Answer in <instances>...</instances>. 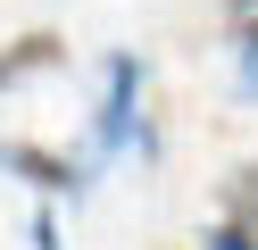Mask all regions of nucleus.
Returning a JSON list of instances; mask_svg holds the SVG:
<instances>
[{"label": "nucleus", "mask_w": 258, "mask_h": 250, "mask_svg": "<svg viewBox=\"0 0 258 250\" xmlns=\"http://www.w3.org/2000/svg\"><path fill=\"white\" fill-rule=\"evenodd\" d=\"M34 250H58V217H50V209L34 217Z\"/></svg>", "instance_id": "nucleus-7"}, {"label": "nucleus", "mask_w": 258, "mask_h": 250, "mask_svg": "<svg viewBox=\"0 0 258 250\" xmlns=\"http://www.w3.org/2000/svg\"><path fill=\"white\" fill-rule=\"evenodd\" d=\"M225 217L258 242V167H233V175H225Z\"/></svg>", "instance_id": "nucleus-4"}, {"label": "nucleus", "mask_w": 258, "mask_h": 250, "mask_svg": "<svg viewBox=\"0 0 258 250\" xmlns=\"http://www.w3.org/2000/svg\"><path fill=\"white\" fill-rule=\"evenodd\" d=\"M233 42H241V92H258V17H241Z\"/></svg>", "instance_id": "nucleus-5"}, {"label": "nucleus", "mask_w": 258, "mask_h": 250, "mask_svg": "<svg viewBox=\"0 0 258 250\" xmlns=\"http://www.w3.org/2000/svg\"><path fill=\"white\" fill-rule=\"evenodd\" d=\"M134 100H142V67L117 50V59L100 67V117H92V142H100V159H117V150H125V133H134Z\"/></svg>", "instance_id": "nucleus-1"}, {"label": "nucleus", "mask_w": 258, "mask_h": 250, "mask_svg": "<svg viewBox=\"0 0 258 250\" xmlns=\"http://www.w3.org/2000/svg\"><path fill=\"white\" fill-rule=\"evenodd\" d=\"M208 250H258V242H250V233H241V225H233V217H225V225H217V233H208Z\"/></svg>", "instance_id": "nucleus-6"}, {"label": "nucleus", "mask_w": 258, "mask_h": 250, "mask_svg": "<svg viewBox=\"0 0 258 250\" xmlns=\"http://www.w3.org/2000/svg\"><path fill=\"white\" fill-rule=\"evenodd\" d=\"M0 167H17V175L42 183V192H84V167L58 159V150H42V142H9V150H0Z\"/></svg>", "instance_id": "nucleus-2"}, {"label": "nucleus", "mask_w": 258, "mask_h": 250, "mask_svg": "<svg viewBox=\"0 0 258 250\" xmlns=\"http://www.w3.org/2000/svg\"><path fill=\"white\" fill-rule=\"evenodd\" d=\"M58 59H67L58 33H25L17 50H0V83H25V75H42V67H58Z\"/></svg>", "instance_id": "nucleus-3"}]
</instances>
